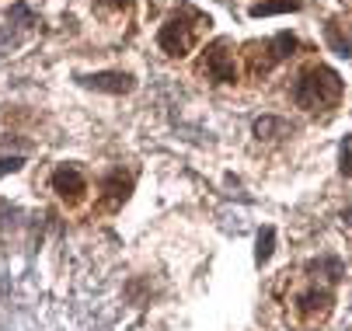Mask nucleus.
<instances>
[{
	"label": "nucleus",
	"mask_w": 352,
	"mask_h": 331,
	"mask_svg": "<svg viewBox=\"0 0 352 331\" xmlns=\"http://www.w3.org/2000/svg\"><path fill=\"white\" fill-rule=\"evenodd\" d=\"M289 94H293L296 109H304V112L331 109V105H338V98H342V77H338L331 67L314 63V67H307L304 73L293 80V91H289Z\"/></svg>",
	"instance_id": "1"
},
{
	"label": "nucleus",
	"mask_w": 352,
	"mask_h": 331,
	"mask_svg": "<svg viewBox=\"0 0 352 331\" xmlns=\"http://www.w3.org/2000/svg\"><path fill=\"white\" fill-rule=\"evenodd\" d=\"M300 0H262L251 8V18H265V14H283V11H296Z\"/></svg>",
	"instance_id": "10"
},
{
	"label": "nucleus",
	"mask_w": 352,
	"mask_h": 331,
	"mask_svg": "<svg viewBox=\"0 0 352 331\" xmlns=\"http://www.w3.org/2000/svg\"><path fill=\"white\" fill-rule=\"evenodd\" d=\"M272 248H276V230H272V227H265V230L258 233V248H255V262H258V265H265V262L272 258Z\"/></svg>",
	"instance_id": "11"
},
{
	"label": "nucleus",
	"mask_w": 352,
	"mask_h": 331,
	"mask_svg": "<svg viewBox=\"0 0 352 331\" xmlns=\"http://www.w3.org/2000/svg\"><path fill=\"white\" fill-rule=\"evenodd\" d=\"M296 307H300V314H304L307 321H321V317L331 310V293L314 286V290H307V293H300Z\"/></svg>",
	"instance_id": "7"
},
{
	"label": "nucleus",
	"mask_w": 352,
	"mask_h": 331,
	"mask_svg": "<svg viewBox=\"0 0 352 331\" xmlns=\"http://www.w3.org/2000/svg\"><path fill=\"white\" fill-rule=\"evenodd\" d=\"M105 203H102V209H119L122 203H126V196H129V178H122L119 171H112L109 178H105Z\"/></svg>",
	"instance_id": "8"
},
{
	"label": "nucleus",
	"mask_w": 352,
	"mask_h": 331,
	"mask_svg": "<svg viewBox=\"0 0 352 331\" xmlns=\"http://www.w3.org/2000/svg\"><path fill=\"white\" fill-rule=\"evenodd\" d=\"M102 11H129V0H94Z\"/></svg>",
	"instance_id": "14"
},
{
	"label": "nucleus",
	"mask_w": 352,
	"mask_h": 331,
	"mask_svg": "<svg viewBox=\"0 0 352 331\" xmlns=\"http://www.w3.org/2000/svg\"><path fill=\"white\" fill-rule=\"evenodd\" d=\"M293 129H289V122H283V119H276V115H262L258 122H255V136L258 139H279V136H289Z\"/></svg>",
	"instance_id": "9"
},
{
	"label": "nucleus",
	"mask_w": 352,
	"mask_h": 331,
	"mask_svg": "<svg viewBox=\"0 0 352 331\" xmlns=\"http://www.w3.org/2000/svg\"><path fill=\"white\" fill-rule=\"evenodd\" d=\"M199 73L213 84H234L237 80V60H234V42L230 38H217L213 45H206Z\"/></svg>",
	"instance_id": "4"
},
{
	"label": "nucleus",
	"mask_w": 352,
	"mask_h": 331,
	"mask_svg": "<svg viewBox=\"0 0 352 331\" xmlns=\"http://www.w3.org/2000/svg\"><path fill=\"white\" fill-rule=\"evenodd\" d=\"M53 192H56L63 203L77 206V203L87 196V178H84V171H80L77 164H60V168L53 171Z\"/></svg>",
	"instance_id": "5"
},
{
	"label": "nucleus",
	"mask_w": 352,
	"mask_h": 331,
	"mask_svg": "<svg viewBox=\"0 0 352 331\" xmlns=\"http://www.w3.org/2000/svg\"><path fill=\"white\" fill-rule=\"evenodd\" d=\"M8 21H18V28H32V25H35V14H32L25 4H14V8L8 11Z\"/></svg>",
	"instance_id": "12"
},
{
	"label": "nucleus",
	"mask_w": 352,
	"mask_h": 331,
	"mask_svg": "<svg viewBox=\"0 0 352 331\" xmlns=\"http://www.w3.org/2000/svg\"><path fill=\"white\" fill-rule=\"evenodd\" d=\"M338 161H342V174H345V178H352V136H345V139H342Z\"/></svg>",
	"instance_id": "13"
},
{
	"label": "nucleus",
	"mask_w": 352,
	"mask_h": 331,
	"mask_svg": "<svg viewBox=\"0 0 352 331\" xmlns=\"http://www.w3.org/2000/svg\"><path fill=\"white\" fill-rule=\"evenodd\" d=\"M21 164H25V161H21V157H4V161H0V178H4V174H8V171H18V168H21Z\"/></svg>",
	"instance_id": "15"
},
{
	"label": "nucleus",
	"mask_w": 352,
	"mask_h": 331,
	"mask_svg": "<svg viewBox=\"0 0 352 331\" xmlns=\"http://www.w3.org/2000/svg\"><path fill=\"white\" fill-rule=\"evenodd\" d=\"M84 87H94V91H109V94H126L133 91V73H122V70H102V73H87L80 77Z\"/></svg>",
	"instance_id": "6"
},
{
	"label": "nucleus",
	"mask_w": 352,
	"mask_h": 331,
	"mask_svg": "<svg viewBox=\"0 0 352 331\" xmlns=\"http://www.w3.org/2000/svg\"><path fill=\"white\" fill-rule=\"evenodd\" d=\"M203 28H210V18L203 11H195L192 4H178V11L157 32L161 53L164 56H185V53H192L199 35H203Z\"/></svg>",
	"instance_id": "2"
},
{
	"label": "nucleus",
	"mask_w": 352,
	"mask_h": 331,
	"mask_svg": "<svg viewBox=\"0 0 352 331\" xmlns=\"http://www.w3.org/2000/svg\"><path fill=\"white\" fill-rule=\"evenodd\" d=\"M293 49H296V38L289 35V32H279V35H272L269 42H255V45H248V53H244V60H248V70H251V77H265L276 63H283L286 56H293Z\"/></svg>",
	"instance_id": "3"
}]
</instances>
